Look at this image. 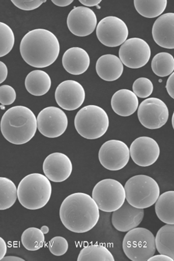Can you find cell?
<instances>
[{"instance_id":"6da1fadb","label":"cell","mask_w":174,"mask_h":261,"mask_svg":"<svg viewBox=\"0 0 174 261\" xmlns=\"http://www.w3.org/2000/svg\"><path fill=\"white\" fill-rule=\"evenodd\" d=\"M60 218L64 226L74 233H86L100 219L98 204L90 195L75 193L67 197L60 208Z\"/></svg>"},{"instance_id":"7a4b0ae2","label":"cell","mask_w":174,"mask_h":261,"mask_svg":"<svg viewBox=\"0 0 174 261\" xmlns=\"http://www.w3.org/2000/svg\"><path fill=\"white\" fill-rule=\"evenodd\" d=\"M19 50L22 59L30 66L45 68L55 63L59 57L61 46L53 33L37 29L23 37Z\"/></svg>"},{"instance_id":"3957f363","label":"cell","mask_w":174,"mask_h":261,"mask_svg":"<svg viewBox=\"0 0 174 261\" xmlns=\"http://www.w3.org/2000/svg\"><path fill=\"white\" fill-rule=\"evenodd\" d=\"M2 134L8 142L15 145L26 144L36 135L38 120L32 110L22 106L9 108L1 120Z\"/></svg>"},{"instance_id":"277c9868","label":"cell","mask_w":174,"mask_h":261,"mask_svg":"<svg viewBox=\"0 0 174 261\" xmlns=\"http://www.w3.org/2000/svg\"><path fill=\"white\" fill-rule=\"evenodd\" d=\"M52 193L51 184L46 175L32 173L26 175L17 187L19 203L29 210H38L45 206Z\"/></svg>"},{"instance_id":"5b68a950","label":"cell","mask_w":174,"mask_h":261,"mask_svg":"<svg viewBox=\"0 0 174 261\" xmlns=\"http://www.w3.org/2000/svg\"><path fill=\"white\" fill-rule=\"evenodd\" d=\"M126 200L138 208H147L156 204L160 195L157 181L148 175L133 176L125 186Z\"/></svg>"},{"instance_id":"8992f818","label":"cell","mask_w":174,"mask_h":261,"mask_svg":"<svg viewBox=\"0 0 174 261\" xmlns=\"http://www.w3.org/2000/svg\"><path fill=\"white\" fill-rule=\"evenodd\" d=\"M74 125L80 136L87 139H97L108 130L109 119L105 110L99 106L90 105L77 112Z\"/></svg>"},{"instance_id":"52a82bcc","label":"cell","mask_w":174,"mask_h":261,"mask_svg":"<svg viewBox=\"0 0 174 261\" xmlns=\"http://www.w3.org/2000/svg\"><path fill=\"white\" fill-rule=\"evenodd\" d=\"M123 249L131 260L148 261L156 253V237L145 228H135L124 237Z\"/></svg>"},{"instance_id":"ba28073f","label":"cell","mask_w":174,"mask_h":261,"mask_svg":"<svg viewBox=\"0 0 174 261\" xmlns=\"http://www.w3.org/2000/svg\"><path fill=\"white\" fill-rule=\"evenodd\" d=\"M92 198L100 210L104 212H113L125 202V189L115 179H102L97 183L93 189Z\"/></svg>"},{"instance_id":"9c48e42d","label":"cell","mask_w":174,"mask_h":261,"mask_svg":"<svg viewBox=\"0 0 174 261\" xmlns=\"http://www.w3.org/2000/svg\"><path fill=\"white\" fill-rule=\"evenodd\" d=\"M169 117V112L167 105L159 98H147L139 106V121L146 128H160L167 122Z\"/></svg>"},{"instance_id":"30bf717a","label":"cell","mask_w":174,"mask_h":261,"mask_svg":"<svg viewBox=\"0 0 174 261\" xmlns=\"http://www.w3.org/2000/svg\"><path fill=\"white\" fill-rule=\"evenodd\" d=\"M96 36L104 46L116 47L122 45L127 40L128 27L119 17H106L98 23Z\"/></svg>"},{"instance_id":"8fae6325","label":"cell","mask_w":174,"mask_h":261,"mask_svg":"<svg viewBox=\"0 0 174 261\" xmlns=\"http://www.w3.org/2000/svg\"><path fill=\"white\" fill-rule=\"evenodd\" d=\"M100 164L109 171H120L125 168L130 159V150L125 142L109 140L101 146L98 154Z\"/></svg>"},{"instance_id":"7c38bea8","label":"cell","mask_w":174,"mask_h":261,"mask_svg":"<svg viewBox=\"0 0 174 261\" xmlns=\"http://www.w3.org/2000/svg\"><path fill=\"white\" fill-rule=\"evenodd\" d=\"M120 59L126 67L139 69L148 63L151 49L148 42L139 38L126 40L119 50Z\"/></svg>"},{"instance_id":"4fadbf2b","label":"cell","mask_w":174,"mask_h":261,"mask_svg":"<svg viewBox=\"0 0 174 261\" xmlns=\"http://www.w3.org/2000/svg\"><path fill=\"white\" fill-rule=\"evenodd\" d=\"M37 120L38 130L48 138L61 137L68 127L67 115L57 107L44 108L39 113Z\"/></svg>"},{"instance_id":"5bb4252c","label":"cell","mask_w":174,"mask_h":261,"mask_svg":"<svg viewBox=\"0 0 174 261\" xmlns=\"http://www.w3.org/2000/svg\"><path fill=\"white\" fill-rule=\"evenodd\" d=\"M86 94L82 85L77 81H63L56 88V102L61 108L68 111H73L82 106Z\"/></svg>"},{"instance_id":"9a60e30c","label":"cell","mask_w":174,"mask_h":261,"mask_svg":"<svg viewBox=\"0 0 174 261\" xmlns=\"http://www.w3.org/2000/svg\"><path fill=\"white\" fill-rule=\"evenodd\" d=\"M97 17L94 11L88 7L73 8L67 17V26L75 36L86 37L96 30Z\"/></svg>"},{"instance_id":"2e32d148","label":"cell","mask_w":174,"mask_h":261,"mask_svg":"<svg viewBox=\"0 0 174 261\" xmlns=\"http://www.w3.org/2000/svg\"><path fill=\"white\" fill-rule=\"evenodd\" d=\"M130 156L133 162L142 167L152 166L159 158V145L152 137L135 139L130 146Z\"/></svg>"},{"instance_id":"e0dca14e","label":"cell","mask_w":174,"mask_h":261,"mask_svg":"<svg viewBox=\"0 0 174 261\" xmlns=\"http://www.w3.org/2000/svg\"><path fill=\"white\" fill-rule=\"evenodd\" d=\"M73 171L72 162L69 156L61 152H54L46 156L43 163L44 175L53 182L67 180Z\"/></svg>"},{"instance_id":"ac0fdd59","label":"cell","mask_w":174,"mask_h":261,"mask_svg":"<svg viewBox=\"0 0 174 261\" xmlns=\"http://www.w3.org/2000/svg\"><path fill=\"white\" fill-rule=\"evenodd\" d=\"M144 215V208H135L125 201L121 208L113 212L112 225L118 231L128 232L140 225Z\"/></svg>"},{"instance_id":"d6986e66","label":"cell","mask_w":174,"mask_h":261,"mask_svg":"<svg viewBox=\"0 0 174 261\" xmlns=\"http://www.w3.org/2000/svg\"><path fill=\"white\" fill-rule=\"evenodd\" d=\"M152 36L156 43L165 49H174V13L160 15L155 21Z\"/></svg>"},{"instance_id":"ffe728a7","label":"cell","mask_w":174,"mask_h":261,"mask_svg":"<svg viewBox=\"0 0 174 261\" xmlns=\"http://www.w3.org/2000/svg\"><path fill=\"white\" fill-rule=\"evenodd\" d=\"M90 65L88 53L80 47H71L65 52L63 57V65L70 74H82L86 72Z\"/></svg>"},{"instance_id":"44dd1931","label":"cell","mask_w":174,"mask_h":261,"mask_svg":"<svg viewBox=\"0 0 174 261\" xmlns=\"http://www.w3.org/2000/svg\"><path fill=\"white\" fill-rule=\"evenodd\" d=\"M111 104L114 113L121 117L132 115L139 107L138 96L127 89L117 91L112 96Z\"/></svg>"},{"instance_id":"7402d4cb","label":"cell","mask_w":174,"mask_h":261,"mask_svg":"<svg viewBox=\"0 0 174 261\" xmlns=\"http://www.w3.org/2000/svg\"><path fill=\"white\" fill-rule=\"evenodd\" d=\"M96 72L102 80L112 82L118 80L123 74V63L119 57L113 54L102 56L96 65Z\"/></svg>"},{"instance_id":"603a6c76","label":"cell","mask_w":174,"mask_h":261,"mask_svg":"<svg viewBox=\"0 0 174 261\" xmlns=\"http://www.w3.org/2000/svg\"><path fill=\"white\" fill-rule=\"evenodd\" d=\"M25 87L31 94L41 96L46 94L51 87L49 75L42 70H34L27 75Z\"/></svg>"},{"instance_id":"cb8c5ba5","label":"cell","mask_w":174,"mask_h":261,"mask_svg":"<svg viewBox=\"0 0 174 261\" xmlns=\"http://www.w3.org/2000/svg\"><path fill=\"white\" fill-rule=\"evenodd\" d=\"M155 211L160 221L168 225H174V191L160 195L155 204Z\"/></svg>"},{"instance_id":"d4e9b609","label":"cell","mask_w":174,"mask_h":261,"mask_svg":"<svg viewBox=\"0 0 174 261\" xmlns=\"http://www.w3.org/2000/svg\"><path fill=\"white\" fill-rule=\"evenodd\" d=\"M156 245L160 254L167 255L174 260V225L167 224L158 230Z\"/></svg>"},{"instance_id":"484cf974","label":"cell","mask_w":174,"mask_h":261,"mask_svg":"<svg viewBox=\"0 0 174 261\" xmlns=\"http://www.w3.org/2000/svg\"><path fill=\"white\" fill-rule=\"evenodd\" d=\"M78 261H114L115 258L107 247L101 244L87 245L80 251Z\"/></svg>"},{"instance_id":"4316f807","label":"cell","mask_w":174,"mask_h":261,"mask_svg":"<svg viewBox=\"0 0 174 261\" xmlns=\"http://www.w3.org/2000/svg\"><path fill=\"white\" fill-rule=\"evenodd\" d=\"M167 0H135L134 7L139 14L147 18H154L163 13Z\"/></svg>"},{"instance_id":"83f0119b","label":"cell","mask_w":174,"mask_h":261,"mask_svg":"<svg viewBox=\"0 0 174 261\" xmlns=\"http://www.w3.org/2000/svg\"><path fill=\"white\" fill-rule=\"evenodd\" d=\"M17 188L14 182L7 177H0V210L10 208L16 202Z\"/></svg>"},{"instance_id":"f1b7e54d","label":"cell","mask_w":174,"mask_h":261,"mask_svg":"<svg viewBox=\"0 0 174 261\" xmlns=\"http://www.w3.org/2000/svg\"><path fill=\"white\" fill-rule=\"evenodd\" d=\"M152 69L156 76L166 77L174 71V58L167 52L156 54L152 61Z\"/></svg>"},{"instance_id":"f546056e","label":"cell","mask_w":174,"mask_h":261,"mask_svg":"<svg viewBox=\"0 0 174 261\" xmlns=\"http://www.w3.org/2000/svg\"><path fill=\"white\" fill-rule=\"evenodd\" d=\"M41 229L30 227L25 230L22 235V244L28 251H37L43 247L45 237Z\"/></svg>"},{"instance_id":"4dcf8cb0","label":"cell","mask_w":174,"mask_h":261,"mask_svg":"<svg viewBox=\"0 0 174 261\" xmlns=\"http://www.w3.org/2000/svg\"><path fill=\"white\" fill-rule=\"evenodd\" d=\"M15 44L14 33L5 23H0V57L7 56Z\"/></svg>"},{"instance_id":"1f68e13d","label":"cell","mask_w":174,"mask_h":261,"mask_svg":"<svg viewBox=\"0 0 174 261\" xmlns=\"http://www.w3.org/2000/svg\"><path fill=\"white\" fill-rule=\"evenodd\" d=\"M133 91L139 98H148L154 91V85L147 78H139L133 84Z\"/></svg>"},{"instance_id":"d6a6232c","label":"cell","mask_w":174,"mask_h":261,"mask_svg":"<svg viewBox=\"0 0 174 261\" xmlns=\"http://www.w3.org/2000/svg\"><path fill=\"white\" fill-rule=\"evenodd\" d=\"M48 247L52 254L56 256H61L67 253L69 249V243L65 238L55 237L49 241Z\"/></svg>"},{"instance_id":"836d02e7","label":"cell","mask_w":174,"mask_h":261,"mask_svg":"<svg viewBox=\"0 0 174 261\" xmlns=\"http://www.w3.org/2000/svg\"><path fill=\"white\" fill-rule=\"evenodd\" d=\"M16 99V92L12 87L4 85L0 87V102L3 106H10Z\"/></svg>"},{"instance_id":"e575fe53","label":"cell","mask_w":174,"mask_h":261,"mask_svg":"<svg viewBox=\"0 0 174 261\" xmlns=\"http://www.w3.org/2000/svg\"><path fill=\"white\" fill-rule=\"evenodd\" d=\"M13 5L24 11H32L38 9L46 0H12Z\"/></svg>"},{"instance_id":"d590c367","label":"cell","mask_w":174,"mask_h":261,"mask_svg":"<svg viewBox=\"0 0 174 261\" xmlns=\"http://www.w3.org/2000/svg\"><path fill=\"white\" fill-rule=\"evenodd\" d=\"M166 89L169 95L174 99V71L168 79Z\"/></svg>"},{"instance_id":"8d00e7d4","label":"cell","mask_w":174,"mask_h":261,"mask_svg":"<svg viewBox=\"0 0 174 261\" xmlns=\"http://www.w3.org/2000/svg\"><path fill=\"white\" fill-rule=\"evenodd\" d=\"M8 76V68L3 62H0V83L5 82Z\"/></svg>"},{"instance_id":"74e56055","label":"cell","mask_w":174,"mask_h":261,"mask_svg":"<svg viewBox=\"0 0 174 261\" xmlns=\"http://www.w3.org/2000/svg\"><path fill=\"white\" fill-rule=\"evenodd\" d=\"M173 259L171 258V257L167 256L164 254L156 255V256H153L149 259L148 261H173Z\"/></svg>"},{"instance_id":"f35d334b","label":"cell","mask_w":174,"mask_h":261,"mask_svg":"<svg viewBox=\"0 0 174 261\" xmlns=\"http://www.w3.org/2000/svg\"><path fill=\"white\" fill-rule=\"evenodd\" d=\"M7 252V245L5 240L0 238V260L5 256Z\"/></svg>"},{"instance_id":"ab89813d","label":"cell","mask_w":174,"mask_h":261,"mask_svg":"<svg viewBox=\"0 0 174 261\" xmlns=\"http://www.w3.org/2000/svg\"><path fill=\"white\" fill-rule=\"evenodd\" d=\"M73 0H52V3L56 6L61 7H65L70 5L73 3Z\"/></svg>"},{"instance_id":"60d3db41","label":"cell","mask_w":174,"mask_h":261,"mask_svg":"<svg viewBox=\"0 0 174 261\" xmlns=\"http://www.w3.org/2000/svg\"><path fill=\"white\" fill-rule=\"evenodd\" d=\"M80 3L86 7H95L99 5L101 0H80Z\"/></svg>"},{"instance_id":"b9f144b4","label":"cell","mask_w":174,"mask_h":261,"mask_svg":"<svg viewBox=\"0 0 174 261\" xmlns=\"http://www.w3.org/2000/svg\"><path fill=\"white\" fill-rule=\"evenodd\" d=\"M1 261H24V259L14 256H5Z\"/></svg>"},{"instance_id":"7bdbcfd3","label":"cell","mask_w":174,"mask_h":261,"mask_svg":"<svg viewBox=\"0 0 174 261\" xmlns=\"http://www.w3.org/2000/svg\"><path fill=\"white\" fill-rule=\"evenodd\" d=\"M42 231L43 232L44 234H47L48 231H49V228L47 227V226L44 225L42 226L41 227Z\"/></svg>"},{"instance_id":"ee69618b","label":"cell","mask_w":174,"mask_h":261,"mask_svg":"<svg viewBox=\"0 0 174 261\" xmlns=\"http://www.w3.org/2000/svg\"><path fill=\"white\" fill-rule=\"evenodd\" d=\"M171 122H172V126H173V128L174 129V113L173 114V116H172Z\"/></svg>"}]
</instances>
